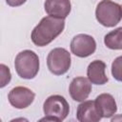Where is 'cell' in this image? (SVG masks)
<instances>
[{
    "label": "cell",
    "mask_w": 122,
    "mask_h": 122,
    "mask_svg": "<svg viewBox=\"0 0 122 122\" xmlns=\"http://www.w3.org/2000/svg\"><path fill=\"white\" fill-rule=\"evenodd\" d=\"M65 28L64 19L48 15L41 19L31 31V41L38 47H44L53 41Z\"/></svg>",
    "instance_id": "1"
},
{
    "label": "cell",
    "mask_w": 122,
    "mask_h": 122,
    "mask_svg": "<svg viewBox=\"0 0 122 122\" xmlns=\"http://www.w3.org/2000/svg\"><path fill=\"white\" fill-rule=\"evenodd\" d=\"M14 67L17 74L24 79H32L39 71L38 55L30 50L19 52L14 61Z\"/></svg>",
    "instance_id": "2"
},
{
    "label": "cell",
    "mask_w": 122,
    "mask_h": 122,
    "mask_svg": "<svg viewBox=\"0 0 122 122\" xmlns=\"http://www.w3.org/2000/svg\"><path fill=\"white\" fill-rule=\"evenodd\" d=\"M95 16L101 25L108 28L114 27L121 20V6L111 0H102L96 7Z\"/></svg>",
    "instance_id": "3"
},
{
    "label": "cell",
    "mask_w": 122,
    "mask_h": 122,
    "mask_svg": "<svg viewBox=\"0 0 122 122\" xmlns=\"http://www.w3.org/2000/svg\"><path fill=\"white\" fill-rule=\"evenodd\" d=\"M47 65L51 73L62 75L66 73L71 67V53L66 49L55 48L48 54Z\"/></svg>",
    "instance_id": "4"
},
{
    "label": "cell",
    "mask_w": 122,
    "mask_h": 122,
    "mask_svg": "<svg viewBox=\"0 0 122 122\" xmlns=\"http://www.w3.org/2000/svg\"><path fill=\"white\" fill-rule=\"evenodd\" d=\"M45 115L54 117L57 121L64 120L70 112V106L67 100L58 94L49 96L43 105Z\"/></svg>",
    "instance_id": "5"
},
{
    "label": "cell",
    "mask_w": 122,
    "mask_h": 122,
    "mask_svg": "<svg viewBox=\"0 0 122 122\" xmlns=\"http://www.w3.org/2000/svg\"><path fill=\"white\" fill-rule=\"evenodd\" d=\"M96 50V43L92 36L88 34H77L71 42V52L78 57H88Z\"/></svg>",
    "instance_id": "6"
},
{
    "label": "cell",
    "mask_w": 122,
    "mask_h": 122,
    "mask_svg": "<svg viewBox=\"0 0 122 122\" xmlns=\"http://www.w3.org/2000/svg\"><path fill=\"white\" fill-rule=\"evenodd\" d=\"M35 94L32 91L26 87H15L9 92V101L11 106L16 109H25L29 107L34 100Z\"/></svg>",
    "instance_id": "7"
},
{
    "label": "cell",
    "mask_w": 122,
    "mask_h": 122,
    "mask_svg": "<svg viewBox=\"0 0 122 122\" xmlns=\"http://www.w3.org/2000/svg\"><path fill=\"white\" fill-rule=\"evenodd\" d=\"M70 94L74 101L82 102L88 98L92 92V84L86 77H75L70 84Z\"/></svg>",
    "instance_id": "8"
},
{
    "label": "cell",
    "mask_w": 122,
    "mask_h": 122,
    "mask_svg": "<svg viewBox=\"0 0 122 122\" xmlns=\"http://www.w3.org/2000/svg\"><path fill=\"white\" fill-rule=\"evenodd\" d=\"M76 118L80 122H97L102 116L100 115L94 101L84 100L77 107Z\"/></svg>",
    "instance_id": "9"
},
{
    "label": "cell",
    "mask_w": 122,
    "mask_h": 122,
    "mask_svg": "<svg viewBox=\"0 0 122 122\" xmlns=\"http://www.w3.org/2000/svg\"><path fill=\"white\" fill-rule=\"evenodd\" d=\"M44 7L49 15L61 19L69 15L71 8L70 0H46Z\"/></svg>",
    "instance_id": "10"
},
{
    "label": "cell",
    "mask_w": 122,
    "mask_h": 122,
    "mask_svg": "<svg viewBox=\"0 0 122 122\" xmlns=\"http://www.w3.org/2000/svg\"><path fill=\"white\" fill-rule=\"evenodd\" d=\"M106 64L101 60H94L88 66L87 76L91 83L95 85H104L108 82L106 75Z\"/></svg>",
    "instance_id": "11"
},
{
    "label": "cell",
    "mask_w": 122,
    "mask_h": 122,
    "mask_svg": "<svg viewBox=\"0 0 122 122\" xmlns=\"http://www.w3.org/2000/svg\"><path fill=\"white\" fill-rule=\"evenodd\" d=\"M95 106L102 117H111L112 116L116 111L117 106L113 96L110 93H101L99 94L95 101Z\"/></svg>",
    "instance_id": "12"
},
{
    "label": "cell",
    "mask_w": 122,
    "mask_h": 122,
    "mask_svg": "<svg viewBox=\"0 0 122 122\" xmlns=\"http://www.w3.org/2000/svg\"><path fill=\"white\" fill-rule=\"evenodd\" d=\"M105 45L112 50L122 49V28L119 27L114 30L110 31L104 37Z\"/></svg>",
    "instance_id": "13"
},
{
    "label": "cell",
    "mask_w": 122,
    "mask_h": 122,
    "mask_svg": "<svg viewBox=\"0 0 122 122\" xmlns=\"http://www.w3.org/2000/svg\"><path fill=\"white\" fill-rule=\"evenodd\" d=\"M11 79V73L8 66L0 64V89L6 87Z\"/></svg>",
    "instance_id": "14"
},
{
    "label": "cell",
    "mask_w": 122,
    "mask_h": 122,
    "mask_svg": "<svg viewBox=\"0 0 122 122\" xmlns=\"http://www.w3.org/2000/svg\"><path fill=\"white\" fill-rule=\"evenodd\" d=\"M121 60H122L121 56L117 57L113 61L112 66V73L117 81H121Z\"/></svg>",
    "instance_id": "15"
},
{
    "label": "cell",
    "mask_w": 122,
    "mask_h": 122,
    "mask_svg": "<svg viewBox=\"0 0 122 122\" xmlns=\"http://www.w3.org/2000/svg\"><path fill=\"white\" fill-rule=\"evenodd\" d=\"M27 0H6L7 4L10 7H18L23 5Z\"/></svg>",
    "instance_id": "16"
}]
</instances>
